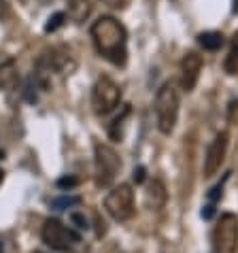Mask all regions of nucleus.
<instances>
[{
	"instance_id": "aec40b11",
	"label": "nucleus",
	"mask_w": 238,
	"mask_h": 253,
	"mask_svg": "<svg viewBox=\"0 0 238 253\" xmlns=\"http://www.w3.org/2000/svg\"><path fill=\"white\" fill-rule=\"evenodd\" d=\"M213 213H215V207L208 205V207H204V211H202V217H204V219H211Z\"/></svg>"
},
{
	"instance_id": "b1692460",
	"label": "nucleus",
	"mask_w": 238,
	"mask_h": 253,
	"mask_svg": "<svg viewBox=\"0 0 238 253\" xmlns=\"http://www.w3.org/2000/svg\"><path fill=\"white\" fill-rule=\"evenodd\" d=\"M39 253H40V251H39Z\"/></svg>"
},
{
	"instance_id": "2eb2a0df",
	"label": "nucleus",
	"mask_w": 238,
	"mask_h": 253,
	"mask_svg": "<svg viewBox=\"0 0 238 253\" xmlns=\"http://www.w3.org/2000/svg\"><path fill=\"white\" fill-rule=\"evenodd\" d=\"M81 202L79 196H62V198H55L51 202V207L55 211H64V209H71V207H77Z\"/></svg>"
},
{
	"instance_id": "dca6fc26",
	"label": "nucleus",
	"mask_w": 238,
	"mask_h": 253,
	"mask_svg": "<svg viewBox=\"0 0 238 253\" xmlns=\"http://www.w3.org/2000/svg\"><path fill=\"white\" fill-rule=\"evenodd\" d=\"M64 22H66V15H64V13H53V15L47 19V24H45V32H47V34L55 32L58 28L64 26Z\"/></svg>"
},
{
	"instance_id": "0eeeda50",
	"label": "nucleus",
	"mask_w": 238,
	"mask_h": 253,
	"mask_svg": "<svg viewBox=\"0 0 238 253\" xmlns=\"http://www.w3.org/2000/svg\"><path fill=\"white\" fill-rule=\"evenodd\" d=\"M40 236H43V241L49 247L58 249V251H68V249H73L77 243H81V236L77 234V232H73L71 228H66L64 223L58 219H47Z\"/></svg>"
},
{
	"instance_id": "7ed1b4c3",
	"label": "nucleus",
	"mask_w": 238,
	"mask_h": 253,
	"mask_svg": "<svg viewBox=\"0 0 238 253\" xmlns=\"http://www.w3.org/2000/svg\"><path fill=\"white\" fill-rule=\"evenodd\" d=\"M121 102V89L119 85L109 79V77H98L92 89V107L96 115H109L111 111H115Z\"/></svg>"
},
{
	"instance_id": "f3484780",
	"label": "nucleus",
	"mask_w": 238,
	"mask_h": 253,
	"mask_svg": "<svg viewBox=\"0 0 238 253\" xmlns=\"http://www.w3.org/2000/svg\"><path fill=\"white\" fill-rule=\"evenodd\" d=\"M77 185H79V179H77L75 174H68V177L58 179V187H60V189H73V187H77Z\"/></svg>"
},
{
	"instance_id": "4be33fe9",
	"label": "nucleus",
	"mask_w": 238,
	"mask_h": 253,
	"mask_svg": "<svg viewBox=\"0 0 238 253\" xmlns=\"http://www.w3.org/2000/svg\"><path fill=\"white\" fill-rule=\"evenodd\" d=\"M2 181H4V172H2V168H0V185H2Z\"/></svg>"
},
{
	"instance_id": "f03ea898",
	"label": "nucleus",
	"mask_w": 238,
	"mask_h": 253,
	"mask_svg": "<svg viewBox=\"0 0 238 253\" xmlns=\"http://www.w3.org/2000/svg\"><path fill=\"white\" fill-rule=\"evenodd\" d=\"M179 92L172 81H166L162 87L158 89L156 96V117H158V128L162 134H170L177 126L179 117Z\"/></svg>"
},
{
	"instance_id": "9d476101",
	"label": "nucleus",
	"mask_w": 238,
	"mask_h": 253,
	"mask_svg": "<svg viewBox=\"0 0 238 253\" xmlns=\"http://www.w3.org/2000/svg\"><path fill=\"white\" fill-rule=\"evenodd\" d=\"M92 13V4L89 0H68V15H71L77 24H83Z\"/></svg>"
},
{
	"instance_id": "f257e3e1",
	"label": "nucleus",
	"mask_w": 238,
	"mask_h": 253,
	"mask_svg": "<svg viewBox=\"0 0 238 253\" xmlns=\"http://www.w3.org/2000/svg\"><path fill=\"white\" fill-rule=\"evenodd\" d=\"M92 39L98 53L113 66H125L128 62V32L115 17H100L92 24Z\"/></svg>"
},
{
	"instance_id": "f8f14e48",
	"label": "nucleus",
	"mask_w": 238,
	"mask_h": 253,
	"mask_svg": "<svg viewBox=\"0 0 238 253\" xmlns=\"http://www.w3.org/2000/svg\"><path fill=\"white\" fill-rule=\"evenodd\" d=\"M164 200H166V189L162 185V181L153 179L149 183V189H147V202H149L153 209H159L164 205Z\"/></svg>"
},
{
	"instance_id": "1a4fd4ad",
	"label": "nucleus",
	"mask_w": 238,
	"mask_h": 253,
	"mask_svg": "<svg viewBox=\"0 0 238 253\" xmlns=\"http://www.w3.org/2000/svg\"><path fill=\"white\" fill-rule=\"evenodd\" d=\"M202 55H198L196 51H190L183 55L181 60V87L185 92H192L196 87V83L200 79V70H202Z\"/></svg>"
},
{
	"instance_id": "ddd939ff",
	"label": "nucleus",
	"mask_w": 238,
	"mask_h": 253,
	"mask_svg": "<svg viewBox=\"0 0 238 253\" xmlns=\"http://www.w3.org/2000/svg\"><path fill=\"white\" fill-rule=\"evenodd\" d=\"M200 47L208 49V51H217L223 47V34L221 32H202L198 37Z\"/></svg>"
},
{
	"instance_id": "a211bd4d",
	"label": "nucleus",
	"mask_w": 238,
	"mask_h": 253,
	"mask_svg": "<svg viewBox=\"0 0 238 253\" xmlns=\"http://www.w3.org/2000/svg\"><path fill=\"white\" fill-rule=\"evenodd\" d=\"M132 179H134L136 183H143V181H145V168L143 166L134 168V174H132Z\"/></svg>"
},
{
	"instance_id": "423d86ee",
	"label": "nucleus",
	"mask_w": 238,
	"mask_h": 253,
	"mask_svg": "<svg viewBox=\"0 0 238 253\" xmlns=\"http://www.w3.org/2000/svg\"><path fill=\"white\" fill-rule=\"evenodd\" d=\"M215 253H236L238 249V217L234 213H223L213 230Z\"/></svg>"
},
{
	"instance_id": "20e7f679",
	"label": "nucleus",
	"mask_w": 238,
	"mask_h": 253,
	"mask_svg": "<svg viewBox=\"0 0 238 253\" xmlns=\"http://www.w3.org/2000/svg\"><path fill=\"white\" fill-rule=\"evenodd\" d=\"M94 156H96V183L100 187H109L117 179L119 170H121V160H119L113 147L102 143L96 145Z\"/></svg>"
},
{
	"instance_id": "9b49d317",
	"label": "nucleus",
	"mask_w": 238,
	"mask_h": 253,
	"mask_svg": "<svg viewBox=\"0 0 238 253\" xmlns=\"http://www.w3.org/2000/svg\"><path fill=\"white\" fill-rule=\"evenodd\" d=\"M223 70L228 75H238V30L232 34V41H230V51L223 60Z\"/></svg>"
},
{
	"instance_id": "6ab92c4d",
	"label": "nucleus",
	"mask_w": 238,
	"mask_h": 253,
	"mask_svg": "<svg viewBox=\"0 0 238 253\" xmlns=\"http://www.w3.org/2000/svg\"><path fill=\"white\" fill-rule=\"evenodd\" d=\"M71 219H73V221H75L79 228H87V221H85V217H83V215H79V213H73V215H71Z\"/></svg>"
},
{
	"instance_id": "5701e85b",
	"label": "nucleus",
	"mask_w": 238,
	"mask_h": 253,
	"mask_svg": "<svg viewBox=\"0 0 238 253\" xmlns=\"http://www.w3.org/2000/svg\"><path fill=\"white\" fill-rule=\"evenodd\" d=\"M4 251V245H2V241H0V253H2Z\"/></svg>"
},
{
	"instance_id": "412c9836",
	"label": "nucleus",
	"mask_w": 238,
	"mask_h": 253,
	"mask_svg": "<svg viewBox=\"0 0 238 253\" xmlns=\"http://www.w3.org/2000/svg\"><path fill=\"white\" fill-rule=\"evenodd\" d=\"M232 9H234V13L238 11V0H232Z\"/></svg>"
},
{
	"instance_id": "4468645a",
	"label": "nucleus",
	"mask_w": 238,
	"mask_h": 253,
	"mask_svg": "<svg viewBox=\"0 0 238 253\" xmlns=\"http://www.w3.org/2000/svg\"><path fill=\"white\" fill-rule=\"evenodd\" d=\"M128 115H130V107H123L121 115L113 119V124H111V128H109V134H111V138H113V140L121 138V132H119V128L123 126V122H125V117H128Z\"/></svg>"
},
{
	"instance_id": "6e6552de",
	"label": "nucleus",
	"mask_w": 238,
	"mask_h": 253,
	"mask_svg": "<svg viewBox=\"0 0 238 253\" xmlns=\"http://www.w3.org/2000/svg\"><path fill=\"white\" fill-rule=\"evenodd\" d=\"M228 132H219L215 136V140L208 145L206 158H204V177H213V174L219 170L223 160H226V151H228Z\"/></svg>"
},
{
	"instance_id": "39448f33",
	"label": "nucleus",
	"mask_w": 238,
	"mask_h": 253,
	"mask_svg": "<svg viewBox=\"0 0 238 253\" xmlns=\"http://www.w3.org/2000/svg\"><path fill=\"white\" fill-rule=\"evenodd\" d=\"M104 209L117 221H128L134 215V192L128 183L113 187L104 198Z\"/></svg>"
}]
</instances>
